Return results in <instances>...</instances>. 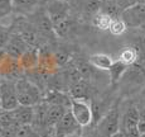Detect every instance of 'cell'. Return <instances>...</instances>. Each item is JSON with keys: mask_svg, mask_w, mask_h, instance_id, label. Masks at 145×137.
Segmentation results:
<instances>
[{"mask_svg": "<svg viewBox=\"0 0 145 137\" xmlns=\"http://www.w3.org/2000/svg\"><path fill=\"white\" fill-rule=\"evenodd\" d=\"M120 118H121V98L112 105L110 111L97 122L90 126L93 137H114L120 132Z\"/></svg>", "mask_w": 145, "mask_h": 137, "instance_id": "cell-1", "label": "cell"}, {"mask_svg": "<svg viewBox=\"0 0 145 137\" xmlns=\"http://www.w3.org/2000/svg\"><path fill=\"white\" fill-rule=\"evenodd\" d=\"M27 19L30 22L34 29L39 33L42 40L44 43H51L54 44L58 42V37L56 36L54 32V26H53L51 18H49L48 13L46 10V7H39L37 10L30 13L29 15H25Z\"/></svg>", "mask_w": 145, "mask_h": 137, "instance_id": "cell-2", "label": "cell"}, {"mask_svg": "<svg viewBox=\"0 0 145 137\" xmlns=\"http://www.w3.org/2000/svg\"><path fill=\"white\" fill-rule=\"evenodd\" d=\"M16 94H18L19 105H28L35 107L43 102L44 91L42 90L37 84L29 80L27 76H23L15 81Z\"/></svg>", "mask_w": 145, "mask_h": 137, "instance_id": "cell-3", "label": "cell"}, {"mask_svg": "<svg viewBox=\"0 0 145 137\" xmlns=\"http://www.w3.org/2000/svg\"><path fill=\"white\" fill-rule=\"evenodd\" d=\"M120 133L122 137H140L139 132V108L136 103H121V118H120Z\"/></svg>", "mask_w": 145, "mask_h": 137, "instance_id": "cell-4", "label": "cell"}, {"mask_svg": "<svg viewBox=\"0 0 145 137\" xmlns=\"http://www.w3.org/2000/svg\"><path fill=\"white\" fill-rule=\"evenodd\" d=\"M71 9V15L80 22L90 26L91 21L101 9L102 0H67Z\"/></svg>", "mask_w": 145, "mask_h": 137, "instance_id": "cell-5", "label": "cell"}, {"mask_svg": "<svg viewBox=\"0 0 145 137\" xmlns=\"http://www.w3.org/2000/svg\"><path fill=\"white\" fill-rule=\"evenodd\" d=\"M71 113L76 118V121L81 124L82 128L90 127L93 124V109L91 102L82 99H74L72 98L71 108H69Z\"/></svg>", "mask_w": 145, "mask_h": 137, "instance_id": "cell-6", "label": "cell"}, {"mask_svg": "<svg viewBox=\"0 0 145 137\" xmlns=\"http://www.w3.org/2000/svg\"><path fill=\"white\" fill-rule=\"evenodd\" d=\"M19 107L15 81L3 79L0 83V109L5 112L14 111Z\"/></svg>", "mask_w": 145, "mask_h": 137, "instance_id": "cell-7", "label": "cell"}, {"mask_svg": "<svg viewBox=\"0 0 145 137\" xmlns=\"http://www.w3.org/2000/svg\"><path fill=\"white\" fill-rule=\"evenodd\" d=\"M83 128L76 121L71 111H67L66 114L61 118V121L53 128L54 137H71L74 135H81Z\"/></svg>", "mask_w": 145, "mask_h": 137, "instance_id": "cell-8", "label": "cell"}, {"mask_svg": "<svg viewBox=\"0 0 145 137\" xmlns=\"http://www.w3.org/2000/svg\"><path fill=\"white\" fill-rule=\"evenodd\" d=\"M68 93L74 99H82V100L92 102L95 98L100 95L101 91H100V88H97L95 84H92L86 79H82L77 84H74L73 86H71Z\"/></svg>", "mask_w": 145, "mask_h": 137, "instance_id": "cell-9", "label": "cell"}, {"mask_svg": "<svg viewBox=\"0 0 145 137\" xmlns=\"http://www.w3.org/2000/svg\"><path fill=\"white\" fill-rule=\"evenodd\" d=\"M121 18L126 23L129 29H140L145 24V4H134L133 7L125 9Z\"/></svg>", "mask_w": 145, "mask_h": 137, "instance_id": "cell-10", "label": "cell"}, {"mask_svg": "<svg viewBox=\"0 0 145 137\" xmlns=\"http://www.w3.org/2000/svg\"><path fill=\"white\" fill-rule=\"evenodd\" d=\"M44 7H46V10L51 18L53 26L65 21L71 15V9H69V4L67 0H47Z\"/></svg>", "mask_w": 145, "mask_h": 137, "instance_id": "cell-11", "label": "cell"}, {"mask_svg": "<svg viewBox=\"0 0 145 137\" xmlns=\"http://www.w3.org/2000/svg\"><path fill=\"white\" fill-rule=\"evenodd\" d=\"M29 47V44L24 41V38L18 33H12L9 41H8L7 46L4 47V51L7 52V55L12 58L19 60L20 56L27 51V48Z\"/></svg>", "mask_w": 145, "mask_h": 137, "instance_id": "cell-12", "label": "cell"}, {"mask_svg": "<svg viewBox=\"0 0 145 137\" xmlns=\"http://www.w3.org/2000/svg\"><path fill=\"white\" fill-rule=\"evenodd\" d=\"M39 48L37 47H28L27 51L24 52L23 55L19 58V65L20 68L24 70V72H29L32 70H35L39 65Z\"/></svg>", "mask_w": 145, "mask_h": 137, "instance_id": "cell-13", "label": "cell"}, {"mask_svg": "<svg viewBox=\"0 0 145 137\" xmlns=\"http://www.w3.org/2000/svg\"><path fill=\"white\" fill-rule=\"evenodd\" d=\"M43 102L48 103V104H54V105H61L67 109L71 108L72 103V97L68 91H62V90H47L44 93Z\"/></svg>", "mask_w": 145, "mask_h": 137, "instance_id": "cell-14", "label": "cell"}, {"mask_svg": "<svg viewBox=\"0 0 145 137\" xmlns=\"http://www.w3.org/2000/svg\"><path fill=\"white\" fill-rule=\"evenodd\" d=\"M47 0H14V14L29 15L39 7H43Z\"/></svg>", "mask_w": 145, "mask_h": 137, "instance_id": "cell-15", "label": "cell"}, {"mask_svg": "<svg viewBox=\"0 0 145 137\" xmlns=\"http://www.w3.org/2000/svg\"><path fill=\"white\" fill-rule=\"evenodd\" d=\"M13 119L18 126L20 124H32L34 118V107H28V105H19L16 109L10 111Z\"/></svg>", "mask_w": 145, "mask_h": 137, "instance_id": "cell-16", "label": "cell"}, {"mask_svg": "<svg viewBox=\"0 0 145 137\" xmlns=\"http://www.w3.org/2000/svg\"><path fill=\"white\" fill-rule=\"evenodd\" d=\"M129 66L126 64H124L120 60H115L110 69H108L107 74H108V79H110V86L111 88H115L118 86V84L121 81V79L124 77L125 72L127 71Z\"/></svg>", "mask_w": 145, "mask_h": 137, "instance_id": "cell-17", "label": "cell"}, {"mask_svg": "<svg viewBox=\"0 0 145 137\" xmlns=\"http://www.w3.org/2000/svg\"><path fill=\"white\" fill-rule=\"evenodd\" d=\"M88 61H90L91 65H92L93 68H96L97 70L107 72L108 69L112 66V64L115 60L107 54L97 52V54H92V55L88 56Z\"/></svg>", "mask_w": 145, "mask_h": 137, "instance_id": "cell-18", "label": "cell"}, {"mask_svg": "<svg viewBox=\"0 0 145 137\" xmlns=\"http://www.w3.org/2000/svg\"><path fill=\"white\" fill-rule=\"evenodd\" d=\"M48 104V103H47ZM69 111L65 107L61 105H54V104H48V112H47V123H48V128L52 130L54 128V126L61 121L63 116L66 114V112Z\"/></svg>", "mask_w": 145, "mask_h": 137, "instance_id": "cell-19", "label": "cell"}, {"mask_svg": "<svg viewBox=\"0 0 145 137\" xmlns=\"http://www.w3.org/2000/svg\"><path fill=\"white\" fill-rule=\"evenodd\" d=\"M138 58H139L138 50L130 43L125 44V46L120 50L119 56H118V60L122 61V62L126 64L127 66H131L134 64H136L138 62Z\"/></svg>", "mask_w": 145, "mask_h": 137, "instance_id": "cell-20", "label": "cell"}, {"mask_svg": "<svg viewBox=\"0 0 145 137\" xmlns=\"http://www.w3.org/2000/svg\"><path fill=\"white\" fill-rule=\"evenodd\" d=\"M111 21H112V18H111V17H108L107 14H105V13L99 12L92 18L90 26L92 28H96L97 30H101V32H108V28H110Z\"/></svg>", "mask_w": 145, "mask_h": 137, "instance_id": "cell-21", "label": "cell"}, {"mask_svg": "<svg viewBox=\"0 0 145 137\" xmlns=\"http://www.w3.org/2000/svg\"><path fill=\"white\" fill-rule=\"evenodd\" d=\"M101 13L107 14L111 18H120L122 14V9L116 4L114 0H102L101 1V9H100Z\"/></svg>", "mask_w": 145, "mask_h": 137, "instance_id": "cell-22", "label": "cell"}, {"mask_svg": "<svg viewBox=\"0 0 145 137\" xmlns=\"http://www.w3.org/2000/svg\"><path fill=\"white\" fill-rule=\"evenodd\" d=\"M129 30L126 23L124 22V19L120 17V18H114L111 21V24H110V28H108V33L114 37H121L124 36L125 33Z\"/></svg>", "mask_w": 145, "mask_h": 137, "instance_id": "cell-23", "label": "cell"}, {"mask_svg": "<svg viewBox=\"0 0 145 137\" xmlns=\"http://www.w3.org/2000/svg\"><path fill=\"white\" fill-rule=\"evenodd\" d=\"M14 13V0H0V21Z\"/></svg>", "mask_w": 145, "mask_h": 137, "instance_id": "cell-24", "label": "cell"}, {"mask_svg": "<svg viewBox=\"0 0 145 137\" xmlns=\"http://www.w3.org/2000/svg\"><path fill=\"white\" fill-rule=\"evenodd\" d=\"M12 28L10 26H4V24H0V48H4L7 46L8 41H9L10 36H12Z\"/></svg>", "mask_w": 145, "mask_h": 137, "instance_id": "cell-25", "label": "cell"}, {"mask_svg": "<svg viewBox=\"0 0 145 137\" xmlns=\"http://www.w3.org/2000/svg\"><path fill=\"white\" fill-rule=\"evenodd\" d=\"M138 108H139V132H140V135H145V103H143L141 105H138Z\"/></svg>", "mask_w": 145, "mask_h": 137, "instance_id": "cell-26", "label": "cell"}, {"mask_svg": "<svg viewBox=\"0 0 145 137\" xmlns=\"http://www.w3.org/2000/svg\"><path fill=\"white\" fill-rule=\"evenodd\" d=\"M114 1L121 8L122 12H124L125 9H127V8L133 7L134 4H136V0H114Z\"/></svg>", "mask_w": 145, "mask_h": 137, "instance_id": "cell-27", "label": "cell"}, {"mask_svg": "<svg viewBox=\"0 0 145 137\" xmlns=\"http://www.w3.org/2000/svg\"><path fill=\"white\" fill-rule=\"evenodd\" d=\"M140 95H141V97H145V86L140 90Z\"/></svg>", "mask_w": 145, "mask_h": 137, "instance_id": "cell-28", "label": "cell"}, {"mask_svg": "<svg viewBox=\"0 0 145 137\" xmlns=\"http://www.w3.org/2000/svg\"><path fill=\"white\" fill-rule=\"evenodd\" d=\"M140 30H141V32H143V33H144V36H145V24H144V26H143V27H141V28H140Z\"/></svg>", "mask_w": 145, "mask_h": 137, "instance_id": "cell-29", "label": "cell"}, {"mask_svg": "<svg viewBox=\"0 0 145 137\" xmlns=\"http://www.w3.org/2000/svg\"><path fill=\"white\" fill-rule=\"evenodd\" d=\"M136 3H139V4H145V0H136Z\"/></svg>", "mask_w": 145, "mask_h": 137, "instance_id": "cell-30", "label": "cell"}, {"mask_svg": "<svg viewBox=\"0 0 145 137\" xmlns=\"http://www.w3.org/2000/svg\"><path fill=\"white\" fill-rule=\"evenodd\" d=\"M71 137H85L82 135V133H81V135H74V136H71Z\"/></svg>", "mask_w": 145, "mask_h": 137, "instance_id": "cell-31", "label": "cell"}, {"mask_svg": "<svg viewBox=\"0 0 145 137\" xmlns=\"http://www.w3.org/2000/svg\"><path fill=\"white\" fill-rule=\"evenodd\" d=\"M140 137H145V135H141V136H140Z\"/></svg>", "mask_w": 145, "mask_h": 137, "instance_id": "cell-32", "label": "cell"}]
</instances>
